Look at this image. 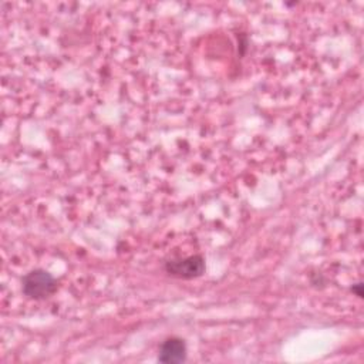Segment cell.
Segmentation results:
<instances>
[{"instance_id":"1","label":"cell","mask_w":364,"mask_h":364,"mask_svg":"<svg viewBox=\"0 0 364 364\" xmlns=\"http://www.w3.org/2000/svg\"><path fill=\"white\" fill-rule=\"evenodd\" d=\"M21 290L28 299L41 300L55 293L57 282L48 272L34 269L21 279Z\"/></svg>"},{"instance_id":"2","label":"cell","mask_w":364,"mask_h":364,"mask_svg":"<svg viewBox=\"0 0 364 364\" xmlns=\"http://www.w3.org/2000/svg\"><path fill=\"white\" fill-rule=\"evenodd\" d=\"M165 270L168 274L173 277L189 280V279L199 277L205 272V260L199 255L169 260L165 264Z\"/></svg>"},{"instance_id":"3","label":"cell","mask_w":364,"mask_h":364,"mask_svg":"<svg viewBox=\"0 0 364 364\" xmlns=\"http://www.w3.org/2000/svg\"><path fill=\"white\" fill-rule=\"evenodd\" d=\"M158 360L165 364H176L186 360V344L179 337L166 338L158 353Z\"/></svg>"},{"instance_id":"4","label":"cell","mask_w":364,"mask_h":364,"mask_svg":"<svg viewBox=\"0 0 364 364\" xmlns=\"http://www.w3.org/2000/svg\"><path fill=\"white\" fill-rule=\"evenodd\" d=\"M361 289H363V284H361V283H357V284L353 286L351 290H353V293H355L358 297H363V290H361Z\"/></svg>"}]
</instances>
